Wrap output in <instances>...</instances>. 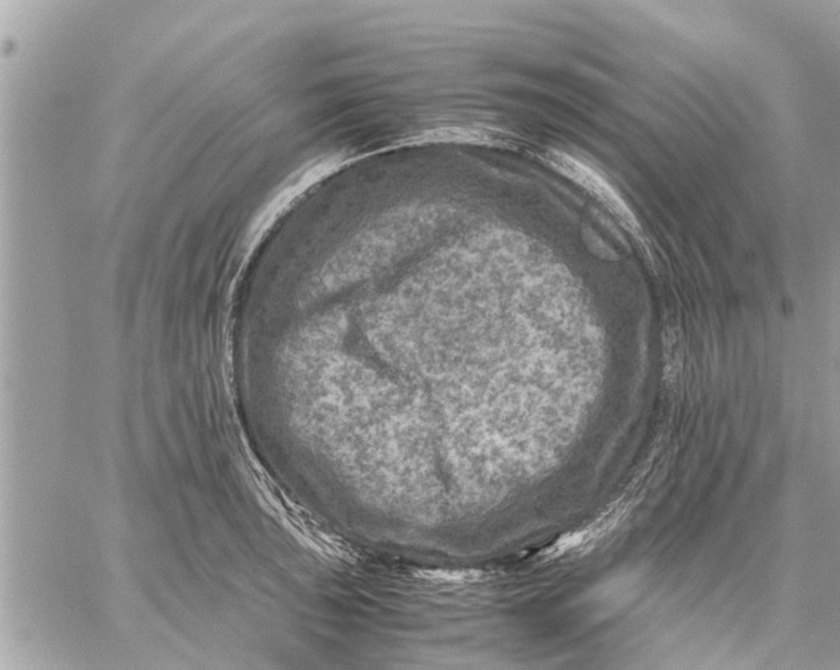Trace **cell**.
Segmentation results:
<instances>
[{
    "label": "cell",
    "instance_id": "cell-1",
    "mask_svg": "<svg viewBox=\"0 0 840 670\" xmlns=\"http://www.w3.org/2000/svg\"><path fill=\"white\" fill-rule=\"evenodd\" d=\"M541 161L551 167L553 171L559 172L560 175L572 180L573 183L579 184L585 191L592 193L629 226H633V228L636 226L632 213H630L619 193L591 165L583 163L569 153L557 151V149H548L541 155Z\"/></svg>",
    "mask_w": 840,
    "mask_h": 670
},
{
    "label": "cell",
    "instance_id": "cell-2",
    "mask_svg": "<svg viewBox=\"0 0 840 670\" xmlns=\"http://www.w3.org/2000/svg\"><path fill=\"white\" fill-rule=\"evenodd\" d=\"M422 576L427 577L432 581H444V583H475V581H482L486 573L482 571H428L422 573Z\"/></svg>",
    "mask_w": 840,
    "mask_h": 670
}]
</instances>
